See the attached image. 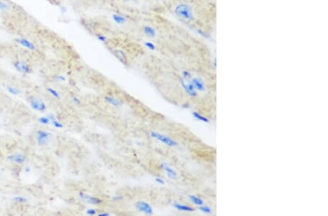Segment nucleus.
I'll return each mask as SVG.
<instances>
[{
	"mask_svg": "<svg viewBox=\"0 0 328 216\" xmlns=\"http://www.w3.org/2000/svg\"><path fill=\"white\" fill-rule=\"evenodd\" d=\"M9 8V5L7 4H6L5 2L0 0V9L2 10H6Z\"/></svg>",
	"mask_w": 328,
	"mask_h": 216,
	"instance_id": "nucleus-31",
	"label": "nucleus"
},
{
	"mask_svg": "<svg viewBox=\"0 0 328 216\" xmlns=\"http://www.w3.org/2000/svg\"><path fill=\"white\" fill-rule=\"evenodd\" d=\"M192 114H193V117L196 118V119L199 120V121L203 122H206V123H209V119L208 118H206V116L201 115V114L200 113L196 112H193L192 113Z\"/></svg>",
	"mask_w": 328,
	"mask_h": 216,
	"instance_id": "nucleus-19",
	"label": "nucleus"
},
{
	"mask_svg": "<svg viewBox=\"0 0 328 216\" xmlns=\"http://www.w3.org/2000/svg\"><path fill=\"white\" fill-rule=\"evenodd\" d=\"M104 100H106L107 104L111 105L112 106H114L115 108H120L123 106L122 102L119 100V99L114 98L112 96H109V95H106L104 97Z\"/></svg>",
	"mask_w": 328,
	"mask_h": 216,
	"instance_id": "nucleus-14",
	"label": "nucleus"
},
{
	"mask_svg": "<svg viewBox=\"0 0 328 216\" xmlns=\"http://www.w3.org/2000/svg\"><path fill=\"white\" fill-rule=\"evenodd\" d=\"M179 82H180L182 87L184 89L185 93H186L187 95H189L191 97L197 96V95H198L197 94V90L194 87V86H193V83L191 82V81L190 80L185 81L184 79H182V78L180 77V79H179Z\"/></svg>",
	"mask_w": 328,
	"mask_h": 216,
	"instance_id": "nucleus-6",
	"label": "nucleus"
},
{
	"mask_svg": "<svg viewBox=\"0 0 328 216\" xmlns=\"http://www.w3.org/2000/svg\"><path fill=\"white\" fill-rule=\"evenodd\" d=\"M97 215H98V216H109L110 214L109 213H107V212H103V213H98Z\"/></svg>",
	"mask_w": 328,
	"mask_h": 216,
	"instance_id": "nucleus-35",
	"label": "nucleus"
},
{
	"mask_svg": "<svg viewBox=\"0 0 328 216\" xmlns=\"http://www.w3.org/2000/svg\"><path fill=\"white\" fill-rule=\"evenodd\" d=\"M16 42L18 44H20L21 46H23V47L26 48V49L30 50H34L36 49V46L32 43L31 41L27 40L25 38H20L16 40Z\"/></svg>",
	"mask_w": 328,
	"mask_h": 216,
	"instance_id": "nucleus-12",
	"label": "nucleus"
},
{
	"mask_svg": "<svg viewBox=\"0 0 328 216\" xmlns=\"http://www.w3.org/2000/svg\"><path fill=\"white\" fill-rule=\"evenodd\" d=\"M112 17L113 21H114L115 23H118V24H124L127 21L126 17L120 14H118V13H114V14H112Z\"/></svg>",
	"mask_w": 328,
	"mask_h": 216,
	"instance_id": "nucleus-17",
	"label": "nucleus"
},
{
	"mask_svg": "<svg viewBox=\"0 0 328 216\" xmlns=\"http://www.w3.org/2000/svg\"><path fill=\"white\" fill-rule=\"evenodd\" d=\"M155 181L158 184H160V185H164L165 184V181H164V180L163 178H160V177H157V178H155Z\"/></svg>",
	"mask_w": 328,
	"mask_h": 216,
	"instance_id": "nucleus-32",
	"label": "nucleus"
},
{
	"mask_svg": "<svg viewBox=\"0 0 328 216\" xmlns=\"http://www.w3.org/2000/svg\"><path fill=\"white\" fill-rule=\"evenodd\" d=\"M96 37H97V39H98L99 41H100L101 42H103V43H104V42H106L107 41V36H104V35H103V34H97L96 35Z\"/></svg>",
	"mask_w": 328,
	"mask_h": 216,
	"instance_id": "nucleus-30",
	"label": "nucleus"
},
{
	"mask_svg": "<svg viewBox=\"0 0 328 216\" xmlns=\"http://www.w3.org/2000/svg\"><path fill=\"white\" fill-rule=\"evenodd\" d=\"M190 81L191 82L193 83V86H194L196 90L200 91V92H202V91L205 90L204 81L201 77H193L192 79H190Z\"/></svg>",
	"mask_w": 328,
	"mask_h": 216,
	"instance_id": "nucleus-11",
	"label": "nucleus"
},
{
	"mask_svg": "<svg viewBox=\"0 0 328 216\" xmlns=\"http://www.w3.org/2000/svg\"><path fill=\"white\" fill-rule=\"evenodd\" d=\"M150 135L153 138L157 140V141H160L161 143L165 144V145L169 147H174L178 145V143L175 140L172 139L169 136L164 135V134H161L155 131H152L150 133Z\"/></svg>",
	"mask_w": 328,
	"mask_h": 216,
	"instance_id": "nucleus-2",
	"label": "nucleus"
},
{
	"mask_svg": "<svg viewBox=\"0 0 328 216\" xmlns=\"http://www.w3.org/2000/svg\"><path fill=\"white\" fill-rule=\"evenodd\" d=\"M7 91H8V93H10V94L12 95H16L21 93L20 89H17L16 87H7Z\"/></svg>",
	"mask_w": 328,
	"mask_h": 216,
	"instance_id": "nucleus-25",
	"label": "nucleus"
},
{
	"mask_svg": "<svg viewBox=\"0 0 328 216\" xmlns=\"http://www.w3.org/2000/svg\"><path fill=\"white\" fill-rule=\"evenodd\" d=\"M47 90H48V92L52 96H53L54 98H56V99H60L61 96L59 93H58V91H56V89H53L51 87H48V88L47 89Z\"/></svg>",
	"mask_w": 328,
	"mask_h": 216,
	"instance_id": "nucleus-23",
	"label": "nucleus"
},
{
	"mask_svg": "<svg viewBox=\"0 0 328 216\" xmlns=\"http://www.w3.org/2000/svg\"><path fill=\"white\" fill-rule=\"evenodd\" d=\"M113 54L115 55L118 59L120 61L121 63H123L124 65H126L128 63V58H127L126 54L125 53L124 51H123L122 50L116 49L113 51Z\"/></svg>",
	"mask_w": 328,
	"mask_h": 216,
	"instance_id": "nucleus-13",
	"label": "nucleus"
},
{
	"mask_svg": "<svg viewBox=\"0 0 328 216\" xmlns=\"http://www.w3.org/2000/svg\"><path fill=\"white\" fill-rule=\"evenodd\" d=\"M143 32L144 33V34H145L147 36H148V37L154 38L157 36V30H156V29L153 26L146 25V26H144L143 27Z\"/></svg>",
	"mask_w": 328,
	"mask_h": 216,
	"instance_id": "nucleus-15",
	"label": "nucleus"
},
{
	"mask_svg": "<svg viewBox=\"0 0 328 216\" xmlns=\"http://www.w3.org/2000/svg\"><path fill=\"white\" fill-rule=\"evenodd\" d=\"M189 199H190V201L192 202L194 205H198L199 206V207L203 205H204V200H203L201 198L198 197V196H197L190 195V196H189Z\"/></svg>",
	"mask_w": 328,
	"mask_h": 216,
	"instance_id": "nucleus-18",
	"label": "nucleus"
},
{
	"mask_svg": "<svg viewBox=\"0 0 328 216\" xmlns=\"http://www.w3.org/2000/svg\"><path fill=\"white\" fill-rule=\"evenodd\" d=\"M174 207L176 208L177 210H178L179 211H183V212H194L195 208L190 206L182 205L180 203H174L173 204Z\"/></svg>",
	"mask_w": 328,
	"mask_h": 216,
	"instance_id": "nucleus-16",
	"label": "nucleus"
},
{
	"mask_svg": "<svg viewBox=\"0 0 328 216\" xmlns=\"http://www.w3.org/2000/svg\"><path fill=\"white\" fill-rule=\"evenodd\" d=\"M54 79L57 81H60V82H64L66 80V77L63 75H56L54 77Z\"/></svg>",
	"mask_w": 328,
	"mask_h": 216,
	"instance_id": "nucleus-29",
	"label": "nucleus"
},
{
	"mask_svg": "<svg viewBox=\"0 0 328 216\" xmlns=\"http://www.w3.org/2000/svg\"><path fill=\"white\" fill-rule=\"evenodd\" d=\"M173 15L202 39H211L217 27V0H174Z\"/></svg>",
	"mask_w": 328,
	"mask_h": 216,
	"instance_id": "nucleus-1",
	"label": "nucleus"
},
{
	"mask_svg": "<svg viewBox=\"0 0 328 216\" xmlns=\"http://www.w3.org/2000/svg\"><path fill=\"white\" fill-rule=\"evenodd\" d=\"M52 134L45 130H39L36 134V141L39 146H45L50 143L52 138Z\"/></svg>",
	"mask_w": 328,
	"mask_h": 216,
	"instance_id": "nucleus-4",
	"label": "nucleus"
},
{
	"mask_svg": "<svg viewBox=\"0 0 328 216\" xmlns=\"http://www.w3.org/2000/svg\"><path fill=\"white\" fill-rule=\"evenodd\" d=\"M160 168L162 170L165 171V172L166 173L168 178H169L171 180H175L177 178V173L176 171L174 170L171 167H170L169 165H167L166 163H161L160 165Z\"/></svg>",
	"mask_w": 328,
	"mask_h": 216,
	"instance_id": "nucleus-9",
	"label": "nucleus"
},
{
	"mask_svg": "<svg viewBox=\"0 0 328 216\" xmlns=\"http://www.w3.org/2000/svg\"><path fill=\"white\" fill-rule=\"evenodd\" d=\"M66 11H67V9H66L65 7H61V13H65Z\"/></svg>",
	"mask_w": 328,
	"mask_h": 216,
	"instance_id": "nucleus-36",
	"label": "nucleus"
},
{
	"mask_svg": "<svg viewBox=\"0 0 328 216\" xmlns=\"http://www.w3.org/2000/svg\"><path fill=\"white\" fill-rule=\"evenodd\" d=\"M13 201L18 203H26L28 201V199L26 197H23V196H15L13 198Z\"/></svg>",
	"mask_w": 328,
	"mask_h": 216,
	"instance_id": "nucleus-27",
	"label": "nucleus"
},
{
	"mask_svg": "<svg viewBox=\"0 0 328 216\" xmlns=\"http://www.w3.org/2000/svg\"><path fill=\"white\" fill-rule=\"evenodd\" d=\"M78 197H79L80 200H81L82 202L91 205H101L103 202V200L101 199V198L90 195V194H87L85 193H83V192H80V193L78 194Z\"/></svg>",
	"mask_w": 328,
	"mask_h": 216,
	"instance_id": "nucleus-3",
	"label": "nucleus"
},
{
	"mask_svg": "<svg viewBox=\"0 0 328 216\" xmlns=\"http://www.w3.org/2000/svg\"><path fill=\"white\" fill-rule=\"evenodd\" d=\"M199 210H200L201 212H203L204 213H206V214H211L212 213V209H211V208L209 207V206H206L204 205L200 206V207H199Z\"/></svg>",
	"mask_w": 328,
	"mask_h": 216,
	"instance_id": "nucleus-26",
	"label": "nucleus"
},
{
	"mask_svg": "<svg viewBox=\"0 0 328 216\" xmlns=\"http://www.w3.org/2000/svg\"><path fill=\"white\" fill-rule=\"evenodd\" d=\"M135 207L139 212L147 215H153V208L150 204L145 201H138L135 203Z\"/></svg>",
	"mask_w": 328,
	"mask_h": 216,
	"instance_id": "nucleus-5",
	"label": "nucleus"
},
{
	"mask_svg": "<svg viewBox=\"0 0 328 216\" xmlns=\"http://www.w3.org/2000/svg\"><path fill=\"white\" fill-rule=\"evenodd\" d=\"M181 77L184 79L185 81L190 80L193 78V74L189 70H183L181 73Z\"/></svg>",
	"mask_w": 328,
	"mask_h": 216,
	"instance_id": "nucleus-20",
	"label": "nucleus"
},
{
	"mask_svg": "<svg viewBox=\"0 0 328 216\" xmlns=\"http://www.w3.org/2000/svg\"><path fill=\"white\" fill-rule=\"evenodd\" d=\"M50 122H51L53 125L54 127L57 128V129H62V128H64V124L61 123V122L58 121V120L56 119V118H54L53 119L50 121Z\"/></svg>",
	"mask_w": 328,
	"mask_h": 216,
	"instance_id": "nucleus-21",
	"label": "nucleus"
},
{
	"mask_svg": "<svg viewBox=\"0 0 328 216\" xmlns=\"http://www.w3.org/2000/svg\"><path fill=\"white\" fill-rule=\"evenodd\" d=\"M144 45L145 46L147 49H149L150 50H152V51H155V50H156V49H157V46H156L155 44L152 42H148V41H147V42H144Z\"/></svg>",
	"mask_w": 328,
	"mask_h": 216,
	"instance_id": "nucleus-22",
	"label": "nucleus"
},
{
	"mask_svg": "<svg viewBox=\"0 0 328 216\" xmlns=\"http://www.w3.org/2000/svg\"><path fill=\"white\" fill-rule=\"evenodd\" d=\"M25 170V172H30V167H26V168H25V170Z\"/></svg>",
	"mask_w": 328,
	"mask_h": 216,
	"instance_id": "nucleus-37",
	"label": "nucleus"
},
{
	"mask_svg": "<svg viewBox=\"0 0 328 216\" xmlns=\"http://www.w3.org/2000/svg\"><path fill=\"white\" fill-rule=\"evenodd\" d=\"M85 213L88 215H96L98 214V211L95 208H89L87 209V210L85 211Z\"/></svg>",
	"mask_w": 328,
	"mask_h": 216,
	"instance_id": "nucleus-28",
	"label": "nucleus"
},
{
	"mask_svg": "<svg viewBox=\"0 0 328 216\" xmlns=\"http://www.w3.org/2000/svg\"><path fill=\"white\" fill-rule=\"evenodd\" d=\"M7 159L12 162H15L16 164H23L26 160V157L24 155L21 153H14L7 156Z\"/></svg>",
	"mask_w": 328,
	"mask_h": 216,
	"instance_id": "nucleus-10",
	"label": "nucleus"
},
{
	"mask_svg": "<svg viewBox=\"0 0 328 216\" xmlns=\"http://www.w3.org/2000/svg\"><path fill=\"white\" fill-rule=\"evenodd\" d=\"M14 68L18 71L23 74H29L32 71V69L26 62L22 61H17L13 63Z\"/></svg>",
	"mask_w": 328,
	"mask_h": 216,
	"instance_id": "nucleus-8",
	"label": "nucleus"
},
{
	"mask_svg": "<svg viewBox=\"0 0 328 216\" xmlns=\"http://www.w3.org/2000/svg\"><path fill=\"white\" fill-rule=\"evenodd\" d=\"M38 122H40V124H45V125H46V124H49L50 123V120L49 119V118H48V116H41V117L38 119Z\"/></svg>",
	"mask_w": 328,
	"mask_h": 216,
	"instance_id": "nucleus-24",
	"label": "nucleus"
},
{
	"mask_svg": "<svg viewBox=\"0 0 328 216\" xmlns=\"http://www.w3.org/2000/svg\"><path fill=\"white\" fill-rule=\"evenodd\" d=\"M123 196L121 195H117L112 198L113 201H115V202L121 201V200H123Z\"/></svg>",
	"mask_w": 328,
	"mask_h": 216,
	"instance_id": "nucleus-34",
	"label": "nucleus"
},
{
	"mask_svg": "<svg viewBox=\"0 0 328 216\" xmlns=\"http://www.w3.org/2000/svg\"><path fill=\"white\" fill-rule=\"evenodd\" d=\"M72 101H73L74 104L75 105H77V106L81 104V100L78 98H77V97H73V98H72Z\"/></svg>",
	"mask_w": 328,
	"mask_h": 216,
	"instance_id": "nucleus-33",
	"label": "nucleus"
},
{
	"mask_svg": "<svg viewBox=\"0 0 328 216\" xmlns=\"http://www.w3.org/2000/svg\"><path fill=\"white\" fill-rule=\"evenodd\" d=\"M31 108L37 112H44L47 109L45 103L40 98H32L29 101Z\"/></svg>",
	"mask_w": 328,
	"mask_h": 216,
	"instance_id": "nucleus-7",
	"label": "nucleus"
}]
</instances>
